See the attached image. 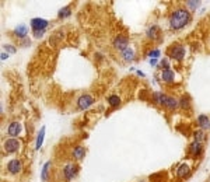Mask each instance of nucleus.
<instances>
[{"label":"nucleus","instance_id":"39448f33","mask_svg":"<svg viewBox=\"0 0 210 182\" xmlns=\"http://www.w3.org/2000/svg\"><path fill=\"white\" fill-rule=\"evenodd\" d=\"M77 171H79V167H77L76 164H66L63 167V178L66 181H72L73 178H76L77 175Z\"/></svg>","mask_w":210,"mask_h":182},{"label":"nucleus","instance_id":"a878e982","mask_svg":"<svg viewBox=\"0 0 210 182\" xmlns=\"http://www.w3.org/2000/svg\"><path fill=\"white\" fill-rule=\"evenodd\" d=\"M3 49H4V51H7L9 53H15V52H17L15 46H13V45H7V43H4V45H3Z\"/></svg>","mask_w":210,"mask_h":182},{"label":"nucleus","instance_id":"4be33fe9","mask_svg":"<svg viewBox=\"0 0 210 182\" xmlns=\"http://www.w3.org/2000/svg\"><path fill=\"white\" fill-rule=\"evenodd\" d=\"M58 15H59V18H67L69 15H72V9H70V6L62 7V9L59 10Z\"/></svg>","mask_w":210,"mask_h":182},{"label":"nucleus","instance_id":"1a4fd4ad","mask_svg":"<svg viewBox=\"0 0 210 182\" xmlns=\"http://www.w3.org/2000/svg\"><path fill=\"white\" fill-rule=\"evenodd\" d=\"M21 132H23V125L17 121L9 123V126H7V133H9V136H11V137L19 136Z\"/></svg>","mask_w":210,"mask_h":182},{"label":"nucleus","instance_id":"4468645a","mask_svg":"<svg viewBox=\"0 0 210 182\" xmlns=\"http://www.w3.org/2000/svg\"><path fill=\"white\" fill-rule=\"evenodd\" d=\"M202 143L200 142H193L191 146H189V154L192 155V157H199V155L202 154Z\"/></svg>","mask_w":210,"mask_h":182},{"label":"nucleus","instance_id":"ddd939ff","mask_svg":"<svg viewBox=\"0 0 210 182\" xmlns=\"http://www.w3.org/2000/svg\"><path fill=\"white\" fill-rule=\"evenodd\" d=\"M160 36H161V30H160L159 25H151V27H149V30H147V38L149 39H159Z\"/></svg>","mask_w":210,"mask_h":182},{"label":"nucleus","instance_id":"aec40b11","mask_svg":"<svg viewBox=\"0 0 210 182\" xmlns=\"http://www.w3.org/2000/svg\"><path fill=\"white\" fill-rule=\"evenodd\" d=\"M43 137H45V127L42 126V129L38 132V136H37V143H35V149H37V150H39L41 147H42Z\"/></svg>","mask_w":210,"mask_h":182},{"label":"nucleus","instance_id":"f257e3e1","mask_svg":"<svg viewBox=\"0 0 210 182\" xmlns=\"http://www.w3.org/2000/svg\"><path fill=\"white\" fill-rule=\"evenodd\" d=\"M191 13L188 11V9L183 7H178L177 10H174L170 15V27L172 30H181L183 28L189 21H191Z\"/></svg>","mask_w":210,"mask_h":182},{"label":"nucleus","instance_id":"9d476101","mask_svg":"<svg viewBox=\"0 0 210 182\" xmlns=\"http://www.w3.org/2000/svg\"><path fill=\"white\" fill-rule=\"evenodd\" d=\"M4 150L6 153H15L20 150V142L17 139H7L4 142Z\"/></svg>","mask_w":210,"mask_h":182},{"label":"nucleus","instance_id":"bb28decb","mask_svg":"<svg viewBox=\"0 0 210 182\" xmlns=\"http://www.w3.org/2000/svg\"><path fill=\"white\" fill-rule=\"evenodd\" d=\"M149 56L151 59H157L160 56V51L159 49H154V51H150V53H149Z\"/></svg>","mask_w":210,"mask_h":182},{"label":"nucleus","instance_id":"7c9ffc66","mask_svg":"<svg viewBox=\"0 0 210 182\" xmlns=\"http://www.w3.org/2000/svg\"><path fill=\"white\" fill-rule=\"evenodd\" d=\"M9 58V53H2V60H6Z\"/></svg>","mask_w":210,"mask_h":182},{"label":"nucleus","instance_id":"f03ea898","mask_svg":"<svg viewBox=\"0 0 210 182\" xmlns=\"http://www.w3.org/2000/svg\"><path fill=\"white\" fill-rule=\"evenodd\" d=\"M151 98L155 104H159V105H161V106H165V108L170 109V111H174V109H177L178 106H179V101L170 97V95H167V94H164V93H153Z\"/></svg>","mask_w":210,"mask_h":182},{"label":"nucleus","instance_id":"a211bd4d","mask_svg":"<svg viewBox=\"0 0 210 182\" xmlns=\"http://www.w3.org/2000/svg\"><path fill=\"white\" fill-rule=\"evenodd\" d=\"M198 123H199V126H200L203 130H209V129H210V119H209V116L200 115L198 118Z\"/></svg>","mask_w":210,"mask_h":182},{"label":"nucleus","instance_id":"5701e85b","mask_svg":"<svg viewBox=\"0 0 210 182\" xmlns=\"http://www.w3.org/2000/svg\"><path fill=\"white\" fill-rule=\"evenodd\" d=\"M199 4H200V2H198V0H188V2H186V7L191 10L198 9Z\"/></svg>","mask_w":210,"mask_h":182},{"label":"nucleus","instance_id":"412c9836","mask_svg":"<svg viewBox=\"0 0 210 182\" xmlns=\"http://www.w3.org/2000/svg\"><path fill=\"white\" fill-rule=\"evenodd\" d=\"M108 104H109L111 106H113V108H116V106L121 105V98H119L116 94H112V95L108 97Z\"/></svg>","mask_w":210,"mask_h":182},{"label":"nucleus","instance_id":"423d86ee","mask_svg":"<svg viewBox=\"0 0 210 182\" xmlns=\"http://www.w3.org/2000/svg\"><path fill=\"white\" fill-rule=\"evenodd\" d=\"M113 48L116 49V51H125L126 48L129 46V39L128 36L125 35H116L115 38H113V42H112Z\"/></svg>","mask_w":210,"mask_h":182},{"label":"nucleus","instance_id":"c85d7f7f","mask_svg":"<svg viewBox=\"0 0 210 182\" xmlns=\"http://www.w3.org/2000/svg\"><path fill=\"white\" fill-rule=\"evenodd\" d=\"M43 34H45V31H35V32H34V36H35V38H42Z\"/></svg>","mask_w":210,"mask_h":182},{"label":"nucleus","instance_id":"dca6fc26","mask_svg":"<svg viewBox=\"0 0 210 182\" xmlns=\"http://www.w3.org/2000/svg\"><path fill=\"white\" fill-rule=\"evenodd\" d=\"M85 155V149L84 147H81V146H77V147H74L73 150H72V157L74 158V160H83Z\"/></svg>","mask_w":210,"mask_h":182},{"label":"nucleus","instance_id":"20e7f679","mask_svg":"<svg viewBox=\"0 0 210 182\" xmlns=\"http://www.w3.org/2000/svg\"><path fill=\"white\" fill-rule=\"evenodd\" d=\"M94 104V97L91 94H83L79 97L77 100V108L80 111H85V109H89L90 106Z\"/></svg>","mask_w":210,"mask_h":182},{"label":"nucleus","instance_id":"f8f14e48","mask_svg":"<svg viewBox=\"0 0 210 182\" xmlns=\"http://www.w3.org/2000/svg\"><path fill=\"white\" fill-rule=\"evenodd\" d=\"M161 80L167 84H172L174 80H175V73L171 69H164L161 70Z\"/></svg>","mask_w":210,"mask_h":182},{"label":"nucleus","instance_id":"2f4dec72","mask_svg":"<svg viewBox=\"0 0 210 182\" xmlns=\"http://www.w3.org/2000/svg\"><path fill=\"white\" fill-rule=\"evenodd\" d=\"M136 72H137V74H139L140 77H144V73L143 72H140V70H136Z\"/></svg>","mask_w":210,"mask_h":182},{"label":"nucleus","instance_id":"9b49d317","mask_svg":"<svg viewBox=\"0 0 210 182\" xmlns=\"http://www.w3.org/2000/svg\"><path fill=\"white\" fill-rule=\"evenodd\" d=\"M189 174H191V167H189L186 163L181 164L179 167L177 168V171H175V176H177V178H179V179L186 178Z\"/></svg>","mask_w":210,"mask_h":182},{"label":"nucleus","instance_id":"6ab92c4d","mask_svg":"<svg viewBox=\"0 0 210 182\" xmlns=\"http://www.w3.org/2000/svg\"><path fill=\"white\" fill-rule=\"evenodd\" d=\"M51 165H52L51 161H46V163L43 164L42 170H41V179H42L43 182L48 181V174H49V168H51Z\"/></svg>","mask_w":210,"mask_h":182},{"label":"nucleus","instance_id":"7ed1b4c3","mask_svg":"<svg viewBox=\"0 0 210 182\" xmlns=\"http://www.w3.org/2000/svg\"><path fill=\"white\" fill-rule=\"evenodd\" d=\"M168 56L174 60H182L183 56H185V48L179 43H175V45L170 46L168 49Z\"/></svg>","mask_w":210,"mask_h":182},{"label":"nucleus","instance_id":"b1692460","mask_svg":"<svg viewBox=\"0 0 210 182\" xmlns=\"http://www.w3.org/2000/svg\"><path fill=\"white\" fill-rule=\"evenodd\" d=\"M193 137H195L196 142H200V143H202V142L204 140V133H203L202 130H196L195 133H193Z\"/></svg>","mask_w":210,"mask_h":182},{"label":"nucleus","instance_id":"0eeeda50","mask_svg":"<svg viewBox=\"0 0 210 182\" xmlns=\"http://www.w3.org/2000/svg\"><path fill=\"white\" fill-rule=\"evenodd\" d=\"M49 25L48 20H45V18H32L31 20V28H32V32H35V31H45L46 27Z\"/></svg>","mask_w":210,"mask_h":182},{"label":"nucleus","instance_id":"2eb2a0df","mask_svg":"<svg viewBox=\"0 0 210 182\" xmlns=\"http://www.w3.org/2000/svg\"><path fill=\"white\" fill-rule=\"evenodd\" d=\"M27 34H28V27L24 24H21V25L14 28V35L17 36L19 39H24L25 36H27Z\"/></svg>","mask_w":210,"mask_h":182},{"label":"nucleus","instance_id":"393cba45","mask_svg":"<svg viewBox=\"0 0 210 182\" xmlns=\"http://www.w3.org/2000/svg\"><path fill=\"white\" fill-rule=\"evenodd\" d=\"M179 106L181 108H183V109H188L189 108V100H188V97H182L179 100Z\"/></svg>","mask_w":210,"mask_h":182},{"label":"nucleus","instance_id":"c756f323","mask_svg":"<svg viewBox=\"0 0 210 182\" xmlns=\"http://www.w3.org/2000/svg\"><path fill=\"white\" fill-rule=\"evenodd\" d=\"M157 63H159V60H157V59H151V60H150V64H151V66H155Z\"/></svg>","mask_w":210,"mask_h":182},{"label":"nucleus","instance_id":"f3484780","mask_svg":"<svg viewBox=\"0 0 210 182\" xmlns=\"http://www.w3.org/2000/svg\"><path fill=\"white\" fill-rule=\"evenodd\" d=\"M121 55H122V58H123L125 62H132L134 59V49L130 48V46H128L125 51L121 52Z\"/></svg>","mask_w":210,"mask_h":182},{"label":"nucleus","instance_id":"cd10ccee","mask_svg":"<svg viewBox=\"0 0 210 182\" xmlns=\"http://www.w3.org/2000/svg\"><path fill=\"white\" fill-rule=\"evenodd\" d=\"M161 66H163V70H164V69H170V62H168V59H164V60L161 62Z\"/></svg>","mask_w":210,"mask_h":182},{"label":"nucleus","instance_id":"6e6552de","mask_svg":"<svg viewBox=\"0 0 210 182\" xmlns=\"http://www.w3.org/2000/svg\"><path fill=\"white\" fill-rule=\"evenodd\" d=\"M21 168H23V164H21V161L17 160V158H13V160H10L9 163H7V171H9L10 174H13V175L21 172Z\"/></svg>","mask_w":210,"mask_h":182}]
</instances>
